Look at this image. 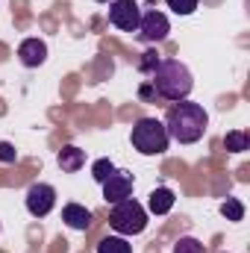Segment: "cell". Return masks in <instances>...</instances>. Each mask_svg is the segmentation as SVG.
<instances>
[{"label":"cell","instance_id":"cell-1","mask_svg":"<svg viewBox=\"0 0 250 253\" xmlns=\"http://www.w3.org/2000/svg\"><path fill=\"white\" fill-rule=\"evenodd\" d=\"M165 129H168V138L180 141V144H194L203 138L206 126H209V115L200 103H191V100H177L168 115H165Z\"/></svg>","mask_w":250,"mask_h":253},{"label":"cell","instance_id":"cell-2","mask_svg":"<svg viewBox=\"0 0 250 253\" xmlns=\"http://www.w3.org/2000/svg\"><path fill=\"white\" fill-rule=\"evenodd\" d=\"M150 85L156 88L159 97L177 103V100H188V94L194 88V77L180 59H162L156 65V71L150 74Z\"/></svg>","mask_w":250,"mask_h":253},{"label":"cell","instance_id":"cell-3","mask_svg":"<svg viewBox=\"0 0 250 253\" xmlns=\"http://www.w3.org/2000/svg\"><path fill=\"white\" fill-rule=\"evenodd\" d=\"M129 141L132 147L141 153V156H159L168 150L171 138H168V129L159 118H138L132 124V132H129Z\"/></svg>","mask_w":250,"mask_h":253},{"label":"cell","instance_id":"cell-4","mask_svg":"<svg viewBox=\"0 0 250 253\" xmlns=\"http://www.w3.org/2000/svg\"><path fill=\"white\" fill-rule=\"evenodd\" d=\"M109 227H112L118 236H124V239L126 236H138V233L147 230V209H144L138 200H132V197L118 200V203H112Z\"/></svg>","mask_w":250,"mask_h":253},{"label":"cell","instance_id":"cell-5","mask_svg":"<svg viewBox=\"0 0 250 253\" xmlns=\"http://www.w3.org/2000/svg\"><path fill=\"white\" fill-rule=\"evenodd\" d=\"M24 203H27V212L33 218H47L53 212V206H56V189L50 183H33L27 189Z\"/></svg>","mask_w":250,"mask_h":253},{"label":"cell","instance_id":"cell-6","mask_svg":"<svg viewBox=\"0 0 250 253\" xmlns=\"http://www.w3.org/2000/svg\"><path fill=\"white\" fill-rule=\"evenodd\" d=\"M135 33H138L141 42H147V44H159V42L168 39V33H171V21H168V15L150 9V12H141V21H138V30H135Z\"/></svg>","mask_w":250,"mask_h":253},{"label":"cell","instance_id":"cell-7","mask_svg":"<svg viewBox=\"0 0 250 253\" xmlns=\"http://www.w3.org/2000/svg\"><path fill=\"white\" fill-rule=\"evenodd\" d=\"M141 21V6L135 0H112L109 3V24L121 33H135Z\"/></svg>","mask_w":250,"mask_h":253},{"label":"cell","instance_id":"cell-8","mask_svg":"<svg viewBox=\"0 0 250 253\" xmlns=\"http://www.w3.org/2000/svg\"><path fill=\"white\" fill-rule=\"evenodd\" d=\"M132 186H135V177L124 168H115V174L103 183V200L106 203L126 200V197H132Z\"/></svg>","mask_w":250,"mask_h":253},{"label":"cell","instance_id":"cell-9","mask_svg":"<svg viewBox=\"0 0 250 253\" xmlns=\"http://www.w3.org/2000/svg\"><path fill=\"white\" fill-rule=\"evenodd\" d=\"M18 59L24 68H42L47 62V44L42 39H24L18 44Z\"/></svg>","mask_w":250,"mask_h":253},{"label":"cell","instance_id":"cell-10","mask_svg":"<svg viewBox=\"0 0 250 253\" xmlns=\"http://www.w3.org/2000/svg\"><path fill=\"white\" fill-rule=\"evenodd\" d=\"M62 221H65V227H71V230H77V233H85V230L91 227L94 215H91V209H85L83 203H65L62 206Z\"/></svg>","mask_w":250,"mask_h":253},{"label":"cell","instance_id":"cell-11","mask_svg":"<svg viewBox=\"0 0 250 253\" xmlns=\"http://www.w3.org/2000/svg\"><path fill=\"white\" fill-rule=\"evenodd\" d=\"M174 203H177V194L171 189H165V186H159V189L150 191V197H147V212L150 215H168L174 209Z\"/></svg>","mask_w":250,"mask_h":253},{"label":"cell","instance_id":"cell-12","mask_svg":"<svg viewBox=\"0 0 250 253\" xmlns=\"http://www.w3.org/2000/svg\"><path fill=\"white\" fill-rule=\"evenodd\" d=\"M56 162H59V168H62L65 174H77L85 165V150L77 147V144H65L62 150L56 153Z\"/></svg>","mask_w":250,"mask_h":253},{"label":"cell","instance_id":"cell-13","mask_svg":"<svg viewBox=\"0 0 250 253\" xmlns=\"http://www.w3.org/2000/svg\"><path fill=\"white\" fill-rule=\"evenodd\" d=\"M224 147H227L230 153H245V150H250L248 129H233V132H227V135H224Z\"/></svg>","mask_w":250,"mask_h":253},{"label":"cell","instance_id":"cell-14","mask_svg":"<svg viewBox=\"0 0 250 253\" xmlns=\"http://www.w3.org/2000/svg\"><path fill=\"white\" fill-rule=\"evenodd\" d=\"M94 253H132V245L126 242L124 236H106L97 242V251Z\"/></svg>","mask_w":250,"mask_h":253},{"label":"cell","instance_id":"cell-15","mask_svg":"<svg viewBox=\"0 0 250 253\" xmlns=\"http://www.w3.org/2000/svg\"><path fill=\"white\" fill-rule=\"evenodd\" d=\"M221 215H224L227 221H242V218H245V203H242L239 197H227V200L221 203Z\"/></svg>","mask_w":250,"mask_h":253},{"label":"cell","instance_id":"cell-16","mask_svg":"<svg viewBox=\"0 0 250 253\" xmlns=\"http://www.w3.org/2000/svg\"><path fill=\"white\" fill-rule=\"evenodd\" d=\"M112 174H115V162H112V159H97V162L91 165V177H94V183H100V186H103Z\"/></svg>","mask_w":250,"mask_h":253},{"label":"cell","instance_id":"cell-17","mask_svg":"<svg viewBox=\"0 0 250 253\" xmlns=\"http://www.w3.org/2000/svg\"><path fill=\"white\" fill-rule=\"evenodd\" d=\"M165 3H168V9H171L174 15H183V18L194 15V9L200 6V0H165Z\"/></svg>","mask_w":250,"mask_h":253},{"label":"cell","instance_id":"cell-18","mask_svg":"<svg viewBox=\"0 0 250 253\" xmlns=\"http://www.w3.org/2000/svg\"><path fill=\"white\" fill-rule=\"evenodd\" d=\"M174 253H206V248H203L194 236H183V239L174 245Z\"/></svg>","mask_w":250,"mask_h":253},{"label":"cell","instance_id":"cell-19","mask_svg":"<svg viewBox=\"0 0 250 253\" xmlns=\"http://www.w3.org/2000/svg\"><path fill=\"white\" fill-rule=\"evenodd\" d=\"M159 62H162V59H159V53H156V50H144V53H141V62H138V71L150 77V74L156 71V65H159Z\"/></svg>","mask_w":250,"mask_h":253},{"label":"cell","instance_id":"cell-20","mask_svg":"<svg viewBox=\"0 0 250 253\" xmlns=\"http://www.w3.org/2000/svg\"><path fill=\"white\" fill-rule=\"evenodd\" d=\"M0 162H3V165H15V162H18V150H15L9 141H0Z\"/></svg>","mask_w":250,"mask_h":253},{"label":"cell","instance_id":"cell-21","mask_svg":"<svg viewBox=\"0 0 250 253\" xmlns=\"http://www.w3.org/2000/svg\"><path fill=\"white\" fill-rule=\"evenodd\" d=\"M138 97H141L144 103H150V100H156V88L150 85V80H144V83H141V88H138Z\"/></svg>","mask_w":250,"mask_h":253},{"label":"cell","instance_id":"cell-22","mask_svg":"<svg viewBox=\"0 0 250 253\" xmlns=\"http://www.w3.org/2000/svg\"><path fill=\"white\" fill-rule=\"evenodd\" d=\"M97 3H112V0H97Z\"/></svg>","mask_w":250,"mask_h":253},{"label":"cell","instance_id":"cell-23","mask_svg":"<svg viewBox=\"0 0 250 253\" xmlns=\"http://www.w3.org/2000/svg\"><path fill=\"white\" fill-rule=\"evenodd\" d=\"M221 253H227V251H221Z\"/></svg>","mask_w":250,"mask_h":253}]
</instances>
